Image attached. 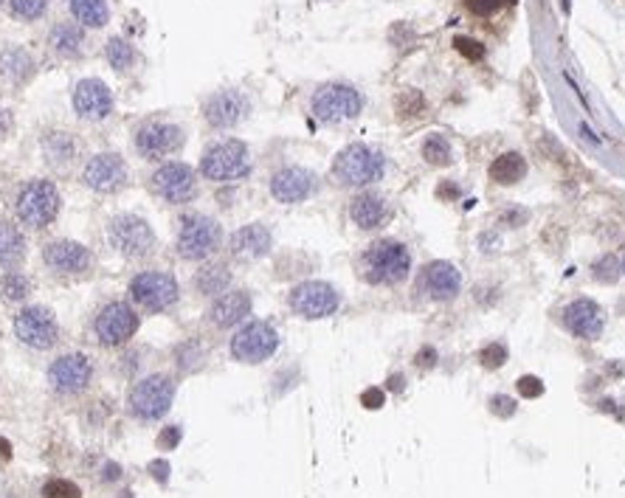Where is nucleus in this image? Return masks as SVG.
<instances>
[{
  "instance_id": "nucleus-1",
  "label": "nucleus",
  "mask_w": 625,
  "mask_h": 498,
  "mask_svg": "<svg viewBox=\"0 0 625 498\" xmlns=\"http://www.w3.org/2000/svg\"><path fill=\"white\" fill-rule=\"evenodd\" d=\"M361 273L369 284H400L411 273V256L403 242L380 240L364 251Z\"/></svg>"
},
{
  "instance_id": "nucleus-2",
  "label": "nucleus",
  "mask_w": 625,
  "mask_h": 498,
  "mask_svg": "<svg viewBox=\"0 0 625 498\" xmlns=\"http://www.w3.org/2000/svg\"><path fill=\"white\" fill-rule=\"evenodd\" d=\"M386 172V158L380 150L366 144L344 147L332 161V178L341 186H369L380 180Z\"/></svg>"
},
{
  "instance_id": "nucleus-3",
  "label": "nucleus",
  "mask_w": 625,
  "mask_h": 498,
  "mask_svg": "<svg viewBox=\"0 0 625 498\" xmlns=\"http://www.w3.org/2000/svg\"><path fill=\"white\" fill-rule=\"evenodd\" d=\"M59 205H62V197L56 192V186L45 178H37V180H29L20 192H17V200H15V211H17V220L29 228H45L56 220L59 215Z\"/></svg>"
},
{
  "instance_id": "nucleus-4",
  "label": "nucleus",
  "mask_w": 625,
  "mask_h": 498,
  "mask_svg": "<svg viewBox=\"0 0 625 498\" xmlns=\"http://www.w3.org/2000/svg\"><path fill=\"white\" fill-rule=\"evenodd\" d=\"M251 172V153L242 141L229 138L212 144L200 158V175L215 183H231Z\"/></svg>"
},
{
  "instance_id": "nucleus-5",
  "label": "nucleus",
  "mask_w": 625,
  "mask_h": 498,
  "mask_svg": "<svg viewBox=\"0 0 625 498\" xmlns=\"http://www.w3.org/2000/svg\"><path fill=\"white\" fill-rule=\"evenodd\" d=\"M130 299L147 313H164L178 304L180 288L167 270H141L130 281Z\"/></svg>"
},
{
  "instance_id": "nucleus-6",
  "label": "nucleus",
  "mask_w": 625,
  "mask_h": 498,
  "mask_svg": "<svg viewBox=\"0 0 625 498\" xmlns=\"http://www.w3.org/2000/svg\"><path fill=\"white\" fill-rule=\"evenodd\" d=\"M223 242V228L217 220L206 217V215H189L180 223L178 231V256L189 259V262H200L206 256H212Z\"/></svg>"
},
{
  "instance_id": "nucleus-7",
  "label": "nucleus",
  "mask_w": 625,
  "mask_h": 498,
  "mask_svg": "<svg viewBox=\"0 0 625 498\" xmlns=\"http://www.w3.org/2000/svg\"><path fill=\"white\" fill-rule=\"evenodd\" d=\"M310 110H313V116H316L318 121H324V124L350 121V118L361 116V110H364V96H361L353 85L330 82V85H321V88L313 93Z\"/></svg>"
},
{
  "instance_id": "nucleus-8",
  "label": "nucleus",
  "mask_w": 625,
  "mask_h": 498,
  "mask_svg": "<svg viewBox=\"0 0 625 498\" xmlns=\"http://www.w3.org/2000/svg\"><path fill=\"white\" fill-rule=\"evenodd\" d=\"M110 245L127 259H144L155 251V231L144 217L118 215L107 223Z\"/></svg>"
},
{
  "instance_id": "nucleus-9",
  "label": "nucleus",
  "mask_w": 625,
  "mask_h": 498,
  "mask_svg": "<svg viewBox=\"0 0 625 498\" xmlns=\"http://www.w3.org/2000/svg\"><path fill=\"white\" fill-rule=\"evenodd\" d=\"M175 400V380L167 375H150L130 391V411L138 419H161Z\"/></svg>"
},
{
  "instance_id": "nucleus-10",
  "label": "nucleus",
  "mask_w": 625,
  "mask_h": 498,
  "mask_svg": "<svg viewBox=\"0 0 625 498\" xmlns=\"http://www.w3.org/2000/svg\"><path fill=\"white\" fill-rule=\"evenodd\" d=\"M279 349V332L268 321H248L231 338V355L240 364H262Z\"/></svg>"
},
{
  "instance_id": "nucleus-11",
  "label": "nucleus",
  "mask_w": 625,
  "mask_h": 498,
  "mask_svg": "<svg viewBox=\"0 0 625 498\" xmlns=\"http://www.w3.org/2000/svg\"><path fill=\"white\" fill-rule=\"evenodd\" d=\"M186 141L183 127L169 124V121H144L132 132V144L138 150V155L147 161H158L167 155H175Z\"/></svg>"
},
{
  "instance_id": "nucleus-12",
  "label": "nucleus",
  "mask_w": 625,
  "mask_h": 498,
  "mask_svg": "<svg viewBox=\"0 0 625 498\" xmlns=\"http://www.w3.org/2000/svg\"><path fill=\"white\" fill-rule=\"evenodd\" d=\"M150 189L172 205L189 203L197 197V172L183 161H169L153 172Z\"/></svg>"
},
{
  "instance_id": "nucleus-13",
  "label": "nucleus",
  "mask_w": 625,
  "mask_h": 498,
  "mask_svg": "<svg viewBox=\"0 0 625 498\" xmlns=\"http://www.w3.org/2000/svg\"><path fill=\"white\" fill-rule=\"evenodd\" d=\"M291 310L302 318H327L341 307V296L327 281H302L291 290Z\"/></svg>"
},
{
  "instance_id": "nucleus-14",
  "label": "nucleus",
  "mask_w": 625,
  "mask_h": 498,
  "mask_svg": "<svg viewBox=\"0 0 625 498\" xmlns=\"http://www.w3.org/2000/svg\"><path fill=\"white\" fill-rule=\"evenodd\" d=\"M43 262L54 276L74 279V276H85L93 267V254L82 242L56 240L43 248Z\"/></svg>"
},
{
  "instance_id": "nucleus-15",
  "label": "nucleus",
  "mask_w": 625,
  "mask_h": 498,
  "mask_svg": "<svg viewBox=\"0 0 625 498\" xmlns=\"http://www.w3.org/2000/svg\"><path fill=\"white\" fill-rule=\"evenodd\" d=\"M248 113H251V99L237 88L217 91L203 102V118L215 130H231L240 121H245Z\"/></svg>"
},
{
  "instance_id": "nucleus-16",
  "label": "nucleus",
  "mask_w": 625,
  "mask_h": 498,
  "mask_svg": "<svg viewBox=\"0 0 625 498\" xmlns=\"http://www.w3.org/2000/svg\"><path fill=\"white\" fill-rule=\"evenodd\" d=\"M15 332L31 349H51L59 341V324L45 307H23L15 316Z\"/></svg>"
},
{
  "instance_id": "nucleus-17",
  "label": "nucleus",
  "mask_w": 625,
  "mask_h": 498,
  "mask_svg": "<svg viewBox=\"0 0 625 498\" xmlns=\"http://www.w3.org/2000/svg\"><path fill=\"white\" fill-rule=\"evenodd\" d=\"M138 332V316L127 302H110L96 316V338L105 346H121Z\"/></svg>"
},
{
  "instance_id": "nucleus-18",
  "label": "nucleus",
  "mask_w": 625,
  "mask_h": 498,
  "mask_svg": "<svg viewBox=\"0 0 625 498\" xmlns=\"http://www.w3.org/2000/svg\"><path fill=\"white\" fill-rule=\"evenodd\" d=\"M82 180L99 194H116L127 186V164L116 153H99L85 164Z\"/></svg>"
},
{
  "instance_id": "nucleus-19",
  "label": "nucleus",
  "mask_w": 625,
  "mask_h": 498,
  "mask_svg": "<svg viewBox=\"0 0 625 498\" xmlns=\"http://www.w3.org/2000/svg\"><path fill=\"white\" fill-rule=\"evenodd\" d=\"M91 378H93V366H91V361L85 358L82 352L59 355V358L51 364V369H48V380H51L54 391H59V394H79V391H85Z\"/></svg>"
},
{
  "instance_id": "nucleus-20",
  "label": "nucleus",
  "mask_w": 625,
  "mask_h": 498,
  "mask_svg": "<svg viewBox=\"0 0 625 498\" xmlns=\"http://www.w3.org/2000/svg\"><path fill=\"white\" fill-rule=\"evenodd\" d=\"M316 192V175L304 166H282L270 178V194L276 203H302Z\"/></svg>"
},
{
  "instance_id": "nucleus-21",
  "label": "nucleus",
  "mask_w": 625,
  "mask_h": 498,
  "mask_svg": "<svg viewBox=\"0 0 625 498\" xmlns=\"http://www.w3.org/2000/svg\"><path fill=\"white\" fill-rule=\"evenodd\" d=\"M74 110L85 121H105L113 113V91L102 79H82L74 91Z\"/></svg>"
},
{
  "instance_id": "nucleus-22",
  "label": "nucleus",
  "mask_w": 625,
  "mask_h": 498,
  "mask_svg": "<svg viewBox=\"0 0 625 498\" xmlns=\"http://www.w3.org/2000/svg\"><path fill=\"white\" fill-rule=\"evenodd\" d=\"M273 248V234L268 231V226L262 223H248L242 228H237L229 240V251L234 259H242V262H254V259H262L268 251Z\"/></svg>"
},
{
  "instance_id": "nucleus-23",
  "label": "nucleus",
  "mask_w": 625,
  "mask_h": 498,
  "mask_svg": "<svg viewBox=\"0 0 625 498\" xmlns=\"http://www.w3.org/2000/svg\"><path fill=\"white\" fill-rule=\"evenodd\" d=\"M564 324L572 335H578L583 341H594L603 332V310L592 299H575L564 310Z\"/></svg>"
},
{
  "instance_id": "nucleus-24",
  "label": "nucleus",
  "mask_w": 625,
  "mask_h": 498,
  "mask_svg": "<svg viewBox=\"0 0 625 498\" xmlns=\"http://www.w3.org/2000/svg\"><path fill=\"white\" fill-rule=\"evenodd\" d=\"M248 316H251V293L248 290H226L208 307V321L220 329L237 327Z\"/></svg>"
},
{
  "instance_id": "nucleus-25",
  "label": "nucleus",
  "mask_w": 625,
  "mask_h": 498,
  "mask_svg": "<svg viewBox=\"0 0 625 498\" xmlns=\"http://www.w3.org/2000/svg\"><path fill=\"white\" fill-rule=\"evenodd\" d=\"M423 288L434 302H454L462 290V276L451 262H431L423 270Z\"/></svg>"
},
{
  "instance_id": "nucleus-26",
  "label": "nucleus",
  "mask_w": 625,
  "mask_h": 498,
  "mask_svg": "<svg viewBox=\"0 0 625 498\" xmlns=\"http://www.w3.org/2000/svg\"><path fill=\"white\" fill-rule=\"evenodd\" d=\"M350 217L361 231H375L389 220V203L378 192H361L350 205Z\"/></svg>"
},
{
  "instance_id": "nucleus-27",
  "label": "nucleus",
  "mask_w": 625,
  "mask_h": 498,
  "mask_svg": "<svg viewBox=\"0 0 625 498\" xmlns=\"http://www.w3.org/2000/svg\"><path fill=\"white\" fill-rule=\"evenodd\" d=\"M79 153H82V144L74 132L56 130V132H48L43 138V155L54 169H68L79 158Z\"/></svg>"
},
{
  "instance_id": "nucleus-28",
  "label": "nucleus",
  "mask_w": 625,
  "mask_h": 498,
  "mask_svg": "<svg viewBox=\"0 0 625 498\" xmlns=\"http://www.w3.org/2000/svg\"><path fill=\"white\" fill-rule=\"evenodd\" d=\"M48 42L56 56L62 59H77L85 51V31L77 23H56L48 34Z\"/></svg>"
},
{
  "instance_id": "nucleus-29",
  "label": "nucleus",
  "mask_w": 625,
  "mask_h": 498,
  "mask_svg": "<svg viewBox=\"0 0 625 498\" xmlns=\"http://www.w3.org/2000/svg\"><path fill=\"white\" fill-rule=\"evenodd\" d=\"M0 74H3L9 82L23 85L34 77V56L20 48V45H9L0 51Z\"/></svg>"
},
{
  "instance_id": "nucleus-30",
  "label": "nucleus",
  "mask_w": 625,
  "mask_h": 498,
  "mask_svg": "<svg viewBox=\"0 0 625 498\" xmlns=\"http://www.w3.org/2000/svg\"><path fill=\"white\" fill-rule=\"evenodd\" d=\"M192 284H194V290H197L200 296H215V299H217L220 293L229 290V284H231V270H229V265H223V262H208V265H203V267L194 273Z\"/></svg>"
},
{
  "instance_id": "nucleus-31",
  "label": "nucleus",
  "mask_w": 625,
  "mask_h": 498,
  "mask_svg": "<svg viewBox=\"0 0 625 498\" xmlns=\"http://www.w3.org/2000/svg\"><path fill=\"white\" fill-rule=\"evenodd\" d=\"M26 237L17 226L0 223V267H17L26 259Z\"/></svg>"
},
{
  "instance_id": "nucleus-32",
  "label": "nucleus",
  "mask_w": 625,
  "mask_h": 498,
  "mask_svg": "<svg viewBox=\"0 0 625 498\" xmlns=\"http://www.w3.org/2000/svg\"><path fill=\"white\" fill-rule=\"evenodd\" d=\"M524 175H527V158L521 153H502L491 164V180L499 186H513L524 180Z\"/></svg>"
},
{
  "instance_id": "nucleus-33",
  "label": "nucleus",
  "mask_w": 625,
  "mask_h": 498,
  "mask_svg": "<svg viewBox=\"0 0 625 498\" xmlns=\"http://www.w3.org/2000/svg\"><path fill=\"white\" fill-rule=\"evenodd\" d=\"M71 12L85 29H105L110 20L107 0H71Z\"/></svg>"
},
{
  "instance_id": "nucleus-34",
  "label": "nucleus",
  "mask_w": 625,
  "mask_h": 498,
  "mask_svg": "<svg viewBox=\"0 0 625 498\" xmlns=\"http://www.w3.org/2000/svg\"><path fill=\"white\" fill-rule=\"evenodd\" d=\"M0 296L12 304H20L31 296V279L20 270H6L0 276Z\"/></svg>"
},
{
  "instance_id": "nucleus-35",
  "label": "nucleus",
  "mask_w": 625,
  "mask_h": 498,
  "mask_svg": "<svg viewBox=\"0 0 625 498\" xmlns=\"http://www.w3.org/2000/svg\"><path fill=\"white\" fill-rule=\"evenodd\" d=\"M105 56H107V62H110L113 70L124 74V70H130L132 62H135V48L124 37H110L105 42Z\"/></svg>"
},
{
  "instance_id": "nucleus-36",
  "label": "nucleus",
  "mask_w": 625,
  "mask_h": 498,
  "mask_svg": "<svg viewBox=\"0 0 625 498\" xmlns=\"http://www.w3.org/2000/svg\"><path fill=\"white\" fill-rule=\"evenodd\" d=\"M423 158L426 164L431 166H448L454 161V150H451V141L445 135H429L423 141Z\"/></svg>"
},
{
  "instance_id": "nucleus-37",
  "label": "nucleus",
  "mask_w": 625,
  "mask_h": 498,
  "mask_svg": "<svg viewBox=\"0 0 625 498\" xmlns=\"http://www.w3.org/2000/svg\"><path fill=\"white\" fill-rule=\"evenodd\" d=\"M592 276H594V281L614 284V281L619 279V262H617V256H611V254L600 256V259L592 265Z\"/></svg>"
},
{
  "instance_id": "nucleus-38",
  "label": "nucleus",
  "mask_w": 625,
  "mask_h": 498,
  "mask_svg": "<svg viewBox=\"0 0 625 498\" xmlns=\"http://www.w3.org/2000/svg\"><path fill=\"white\" fill-rule=\"evenodd\" d=\"M9 6L15 12V17H20V20H37V17L45 15L48 0H9Z\"/></svg>"
},
{
  "instance_id": "nucleus-39",
  "label": "nucleus",
  "mask_w": 625,
  "mask_h": 498,
  "mask_svg": "<svg viewBox=\"0 0 625 498\" xmlns=\"http://www.w3.org/2000/svg\"><path fill=\"white\" fill-rule=\"evenodd\" d=\"M43 495L45 498H82V490L68 478H51V481H45Z\"/></svg>"
},
{
  "instance_id": "nucleus-40",
  "label": "nucleus",
  "mask_w": 625,
  "mask_h": 498,
  "mask_svg": "<svg viewBox=\"0 0 625 498\" xmlns=\"http://www.w3.org/2000/svg\"><path fill=\"white\" fill-rule=\"evenodd\" d=\"M507 361V346L504 343H488L481 352H479V364L484 366V369H499L502 364Z\"/></svg>"
},
{
  "instance_id": "nucleus-41",
  "label": "nucleus",
  "mask_w": 625,
  "mask_h": 498,
  "mask_svg": "<svg viewBox=\"0 0 625 498\" xmlns=\"http://www.w3.org/2000/svg\"><path fill=\"white\" fill-rule=\"evenodd\" d=\"M454 48H456L468 62H479V59H484V45H481L479 40H473V37H456V40H454Z\"/></svg>"
},
{
  "instance_id": "nucleus-42",
  "label": "nucleus",
  "mask_w": 625,
  "mask_h": 498,
  "mask_svg": "<svg viewBox=\"0 0 625 498\" xmlns=\"http://www.w3.org/2000/svg\"><path fill=\"white\" fill-rule=\"evenodd\" d=\"M423 107H426V102H423V96L417 93V91H406V93L397 99V110H400V116H420Z\"/></svg>"
},
{
  "instance_id": "nucleus-43",
  "label": "nucleus",
  "mask_w": 625,
  "mask_h": 498,
  "mask_svg": "<svg viewBox=\"0 0 625 498\" xmlns=\"http://www.w3.org/2000/svg\"><path fill=\"white\" fill-rule=\"evenodd\" d=\"M518 391H521V397L535 400V397L543 394V383L535 375H524V378H518Z\"/></svg>"
},
{
  "instance_id": "nucleus-44",
  "label": "nucleus",
  "mask_w": 625,
  "mask_h": 498,
  "mask_svg": "<svg viewBox=\"0 0 625 498\" xmlns=\"http://www.w3.org/2000/svg\"><path fill=\"white\" fill-rule=\"evenodd\" d=\"M491 411L496 417H513L516 414V400L507 397V394H496V397H491Z\"/></svg>"
},
{
  "instance_id": "nucleus-45",
  "label": "nucleus",
  "mask_w": 625,
  "mask_h": 498,
  "mask_svg": "<svg viewBox=\"0 0 625 498\" xmlns=\"http://www.w3.org/2000/svg\"><path fill=\"white\" fill-rule=\"evenodd\" d=\"M499 3H502V0H465V6H468L476 17H488V15H493V12L499 9Z\"/></svg>"
},
{
  "instance_id": "nucleus-46",
  "label": "nucleus",
  "mask_w": 625,
  "mask_h": 498,
  "mask_svg": "<svg viewBox=\"0 0 625 498\" xmlns=\"http://www.w3.org/2000/svg\"><path fill=\"white\" fill-rule=\"evenodd\" d=\"M180 437H183V431H180V425H169V428H164L161 431V437H158V445L164 448V451H172L178 442H180Z\"/></svg>"
},
{
  "instance_id": "nucleus-47",
  "label": "nucleus",
  "mask_w": 625,
  "mask_h": 498,
  "mask_svg": "<svg viewBox=\"0 0 625 498\" xmlns=\"http://www.w3.org/2000/svg\"><path fill=\"white\" fill-rule=\"evenodd\" d=\"M361 403H364V408H372V411H378V408H383V403H386V394H383V389H366V391L361 394Z\"/></svg>"
},
{
  "instance_id": "nucleus-48",
  "label": "nucleus",
  "mask_w": 625,
  "mask_h": 498,
  "mask_svg": "<svg viewBox=\"0 0 625 498\" xmlns=\"http://www.w3.org/2000/svg\"><path fill=\"white\" fill-rule=\"evenodd\" d=\"M434 361H437V349H434V346H423L420 352L414 355V364H417V366H423V369H431Z\"/></svg>"
},
{
  "instance_id": "nucleus-49",
  "label": "nucleus",
  "mask_w": 625,
  "mask_h": 498,
  "mask_svg": "<svg viewBox=\"0 0 625 498\" xmlns=\"http://www.w3.org/2000/svg\"><path fill=\"white\" fill-rule=\"evenodd\" d=\"M502 220H504L510 228H521V226L527 223V211H521V208H510V211H504V215H502Z\"/></svg>"
},
{
  "instance_id": "nucleus-50",
  "label": "nucleus",
  "mask_w": 625,
  "mask_h": 498,
  "mask_svg": "<svg viewBox=\"0 0 625 498\" xmlns=\"http://www.w3.org/2000/svg\"><path fill=\"white\" fill-rule=\"evenodd\" d=\"M150 473L161 481V484H167V478H169V462H164V459H155V462H150Z\"/></svg>"
},
{
  "instance_id": "nucleus-51",
  "label": "nucleus",
  "mask_w": 625,
  "mask_h": 498,
  "mask_svg": "<svg viewBox=\"0 0 625 498\" xmlns=\"http://www.w3.org/2000/svg\"><path fill=\"white\" fill-rule=\"evenodd\" d=\"M437 197H442V200H456V197H459V189H456L451 180H445V183L437 186Z\"/></svg>"
},
{
  "instance_id": "nucleus-52",
  "label": "nucleus",
  "mask_w": 625,
  "mask_h": 498,
  "mask_svg": "<svg viewBox=\"0 0 625 498\" xmlns=\"http://www.w3.org/2000/svg\"><path fill=\"white\" fill-rule=\"evenodd\" d=\"M118 476H121V467L118 465H105V473H102L105 481H116Z\"/></svg>"
},
{
  "instance_id": "nucleus-53",
  "label": "nucleus",
  "mask_w": 625,
  "mask_h": 498,
  "mask_svg": "<svg viewBox=\"0 0 625 498\" xmlns=\"http://www.w3.org/2000/svg\"><path fill=\"white\" fill-rule=\"evenodd\" d=\"M9 130H12V118H9V113L3 107H0V135H6Z\"/></svg>"
},
{
  "instance_id": "nucleus-54",
  "label": "nucleus",
  "mask_w": 625,
  "mask_h": 498,
  "mask_svg": "<svg viewBox=\"0 0 625 498\" xmlns=\"http://www.w3.org/2000/svg\"><path fill=\"white\" fill-rule=\"evenodd\" d=\"M403 383H406L403 375H392L389 378V391H403Z\"/></svg>"
},
{
  "instance_id": "nucleus-55",
  "label": "nucleus",
  "mask_w": 625,
  "mask_h": 498,
  "mask_svg": "<svg viewBox=\"0 0 625 498\" xmlns=\"http://www.w3.org/2000/svg\"><path fill=\"white\" fill-rule=\"evenodd\" d=\"M0 453H3V459H9V456H12V451H9V442H6V439H0Z\"/></svg>"
},
{
  "instance_id": "nucleus-56",
  "label": "nucleus",
  "mask_w": 625,
  "mask_h": 498,
  "mask_svg": "<svg viewBox=\"0 0 625 498\" xmlns=\"http://www.w3.org/2000/svg\"><path fill=\"white\" fill-rule=\"evenodd\" d=\"M502 3H516V0H502Z\"/></svg>"
},
{
  "instance_id": "nucleus-57",
  "label": "nucleus",
  "mask_w": 625,
  "mask_h": 498,
  "mask_svg": "<svg viewBox=\"0 0 625 498\" xmlns=\"http://www.w3.org/2000/svg\"><path fill=\"white\" fill-rule=\"evenodd\" d=\"M622 273H625V259H622Z\"/></svg>"
}]
</instances>
